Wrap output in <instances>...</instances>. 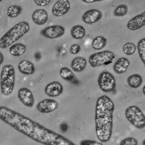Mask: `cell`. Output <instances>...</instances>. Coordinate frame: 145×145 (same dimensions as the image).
I'll return each mask as SVG.
<instances>
[{
	"label": "cell",
	"instance_id": "cell-18",
	"mask_svg": "<svg viewBox=\"0 0 145 145\" xmlns=\"http://www.w3.org/2000/svg\"><path fill=\"white\" fill-rule=\"evenodd\" d=\"M87 65V61L85 57L78 56L75 57L71 62V68L74 72H80L85 69Z\"/></svg>",
	"mask_w": 145,
	"mask_h": 145
},
{
	"label": "cell",
	"instance_id": "cell-35",
	"mask_svg": "<svg viewBox=\"0 0 145 145\" xmlns=\"http://www.w3.org/2000/svg\"><path fill=\"white\" fill-rule=\"evenodd\" d=\"M142 145H145V140H143V142H142Z\"/></svg>",
	"mask_w": 145,
	"mask_h": 145
},
{
	"label": "cell",
	"instance_id": "cell-4",
	"mask_svg": "<svg viewBox=\"0 0 145 145\" xmlns=\"http://www.w3.org/2000/svg\"><path fill=\"white\" fill-rule=\"evenodd\" d=\"M16 72L10 64L5 65L0 74V89L2 94L8 96L12 94L15 88Z\"/></svg>",
	"mask_w": 145,
	"mask_h": 145
},
{
	"label": "cell",
	"instance_id": "cell-34",
	"mask_svg": "<svg viewBox=\"0 0 145 145\" xmlns=\"http://www.w3.org/2000/svg\"><path fill=\"white\" fill-rule=\"evenodd\" d=\"M145 86H143V88H142V92H143V94H144V95H145Z\"/></svg>",
	"mask_w": 145,
	"mask_h": 145
},
{
	"label": "cell",
	"instance_id": "cell-21",
	"mask_svg": "<svg viewBox=\"0 0 145 145\" xmlns=\"http://www.w3.org/2000/svg\"><path fill=\"white\" fill-rule=\"evenodd\" d=\"M70 33L71 36L74 39L76 40L81 39L85 36V29L81 25H75L71 29Z\"/></svg>",
	"mask_w": 145,
	"mask_h": 145
},
{
	"label": "cell",
	"instance_id": "cell-10",
	"mask_svg": "<svg viewBox=\"0 0 145 145\" xmlns=\"http://www.w3.org/2000/svg\"><path fill=\"white\" fill-rule=\"evenodd\" d=\"M18 97L20 101L25 106L32 108L35 103V98L31 91L26 87L18 90Z\"/></svg>",
	"mask_w": 145,
	"mask_h": 145
},
{
	"label": "cell",
	"instance_id": "cell-19",
	"mask_svg": "<svg viewBox=\"0 0 145 145\" xmlns=\"http://www.w3.org/2000/svg\"><path fill=\"white\" fill-rule=\"evenodd\" d=\"M27 50L26 46L22 43H16L11 46L9 51L12 56L19 57L24 54Z\"/></svg>",
	"mask_w": 145,
	"mask_h": 145
},
{
	"label": "cell",
	"instance_id": "cell-36",
	"mask_svg": "<svg viewBox=\"0 0 145 145\" xmlns=\"http://www.w3.org/2000/svg\"><path fill=\"white\" fill-rule=\"evenodd\" d=\"M2 1V0H0V2H1V1Z\"/></svg>",
	"mask_w": 145,
	"mask_h": 145
},
{
	"label": "cell",
	"instance_id": "cell-2",
	"mask_svg": "<svg viewBox=\"0 0 145 145\" xmlns=\"http://www.w3.org/2000/svg\"><path fill=\"white\" fill-rule=\"evenodd\" d=\"M114 104L106 95L97 98L95 107V122L97 136L102 142L109 140L112 133Z\"/></svg>",
	"mask_w": 145,
	"mask_h": 145
},
{
	"label": "cell",
	"instance_id": "cell-28",
	"mask_svg": "<svg viewBox=\"0 0 145 145\" xmlns=\"http://www.w3.org/2000/svg\"><path fill=\"white\" fill-rule=\"evenodd\" d=\"M119 145H138V142L134 137H128L121 140Z\"/></svg>",
	"mask_w": 145,
	"mask_h": 145
},
{
	"label": "cell",
	"instance_id": "cell-3",
	"mask_svg": "<svg viewBox=\"0 0 145 145\" xmlns=\"http://www.w3.org/2000/svg\"><path fill=\"white\" fill-rule=\"evenodd\" d=\"M29 24L27 22H22L14 25L0 38V48L6 49L12 45L19 39L29 32Z\"/></svg>",
	"mask_w": 145,
	"mask_h": 145
},
{
	"label": "cell",
	"instance_id": "cell-5",
	"mask_svg": "<svg viewBox=\"0 0 145 145\" xmlns=\"http://www.w3.org/2000/svg\"><path fill=\"white\" fill-rule=\"evenodd\" d=\"M125 115L127 120L135 128L139 129L145 128V114L137 106H128L125 111Z\"/></svg>",
	"mask_w": 145,
	"mask_h": 145
},
{
	"label": "cell",
	"instance_id": "cell-22",
	"mask_svg": "<svg viewBox=\"0 0 145 145\" xmlns=\"http://www.w3.org/2000/svg\"><path fill=\"white\" fill-rule=\"evenodd\" d=\"M107 44V39L103 36H98L92 40L91 46L96 50H102L105 47Z\"/></svg>",
	"mask_w": 145,
	"mask_h": 145
},
{
	"label": "cell",
	"instance_id": "cell-29",
	"mask_svg": "<svg viewBox=\"0 0 145 145\" xmlns=\"http://www.w3.org/2000/svg\"><path fill=\"white\" fill-rule=\"evenodd\" d=\"M81 50L80 45L78 44H74L72 45L70 47L69 51L70 53L73 55L78 54Z\"/></svg>",
	"mask_w": 145,
	"mask_h": 145
},
{
	"label": "cell",
	"instance_id": "cell-20",
	"mask_svg": "<svg viewBox=\"0 0 145 145\" xmlns=\"http://www.w3.org/2000/svg\"><path fill=\"white\" fill-rule=\"evenodd\" d=\"M143 81L142 77L140 74H135L129 76L127 79L128 85L133 88L137 89L141 85Z\"/></svg>",
	"mask_w": 145,
	"mask_h": 145
},
{
	"label": "cell",
	"instance_id": "cell-14",
	"mask_svg": "<svg viewBox=\"0 0 145 145\" xmlns=\"http://www.w3.org/2000/svg\"><path fill=\"white\" fill-rule=\"evenodd\" d=\"M145 12L137 15L128 22L127 27L132 31L140 29L145 25Z\"/></svg>",
	"mask_w": 145,
	"mask_h": 145
},
{
	"label": "cell",
	"instance_id": "cell-26",
	"mask_svg": "<svg viewBox=\"0 0 145 145\" xmlns=\"http://www.w3.org/2000/svg\"><path fill=\"white\" fill-rule=\"evenodd\" d=\"M128 7L125 5L118 6L113 12V15L116 17H123L128 13Z\"/></svg>",
	"mask_w": 145,
	"mask_h": 145
},
{
	"label": "cell",
	"instance_id": "cell-6",
	"mask_svg": "<svg viewBox=\"0 0 145 145\" xmlns=\"http://www.w3.org/2000/svg\"><path fill=\"white\" fill-rule=\"evenodd\" d=\"M115 57L113 52L109 50L96 52L90 56L89 63L92 67H97L111 62Z\"/></svg>",
	"mask_w": 145,
	"mask_h": 145
},
{
	"label": "cell",
	"instance_id": "cell-25",
	"mask_svg": "<svg viewBox=\"0 0 145 145\" xmlns=\"http://www.w3.org/2000/svg\"><path fill=\"white\" fill-rule=\"evenodd\" d=\"M137 50H138V54L143 64H145V39H142L140 40L138 43L137 45Z\"/></svg>",
	"mask_w": 145,
	"mask_h": 145
},
{
	"label": "cell",
	"instance_id": "cell-7",
	"mask_svg": "<svg viewBox=\"0 0 145 145\" xmlns=\"http://www.w3.org/2000/svg\"><path fill=\"white\" fill-rule=\"evenodd\" d=\"M97 84L100 89L106 93L112 91L116 88V80L114 76L107 71H104L100 74L97 79Z\"/></svg>",
	"mask_w": 145,
	"mask_h": 145
},
{
	"label": "cell",
	"instance_id": "cell-33",
	"mask_svg": "<svg viewBox=\"0 0 145 145\" xmlns=\"http://www.w3.org/2000/svg\"><path fill=\"white\" fill-rule=\"evenodd\" d=\"M4 60H5V57H4V55L0 52V65H1L4 62Z\"/></svg>",
	"mask_w": 145,
	"mask_h": 145
},
{
	"label": "cell",
	"instance_id": "cell-27",
	"mask_svg": "<svg viewBox=\"0 0 145 145\" xmlns=\"http://www.w3.org/2000/svg\"><path fill=\"white\" fill-rule=\"evenodd\" d=\"M136 46L134 43L128 42L125 43L123 47L124 53L127 56H131L135 52Z\"/></svg>",
	"mask_w": 145,
	"mask_h": 145
},
{
	"label": "cell",
	"instance_id": "cell-9",
	"mask_svg": "<svg viewBox=\"0 0 145 145\" xmlns=\"http://www.w3.org/2000/svg\"><path fill=\"white\" fill-rule=\"evenodd\" d=\"M59 107L58 102L56 100L46 99L40 101L36 105L37 110L42 114H49L54 112Z\"/></svg>",
	"mask_w": 145,
	"mask_h": 145
},
{
	"label": "cell",
	"instance_id": "cell-15",
	"mask_svg": "<svg viewBox=\"0 0 145 145\" xmlns=\"http://www.w3.org/2000/svg\"><path fill=\"white\" fill-rule=\"evenodd\" d=\"M33 22L39 26L44 25L48 20V14L46 10L43 9L35 10L32 14Z\"/></svg>",
	"mask_w": 145,
	"mask_h": 145
},
{
	"label": "cell",
	"instance_id": "cell-1",
	"mask_svg": "<svg viewBox=\"0 0 145 145\" xmlns=\"http://www.w3.org/2000/svg\"><path fill=\"white\" fill-rule=\"evenodd\" d=\"M0 120L17 131L44 145H76L63 136L7 107L0 106Z\"/></svg>",
	"mask_w": 145,
	"mask_h": 145
},
{
	"label": "cell",
	"instance_id": "cell-17",
	"mask_svg": "<svg viewBox=\"0 0 145 145\" xmlns=\"http://www.w3.org/2000/svg\"><path fill=\"white\" fill-rule=\"evenodd\" d=\"M18 68L21 73L25 75H31L34 73L35 71L33 63L28 60L21 61L18 64Z\"/></svg>",
	"mask_w": 145,
	"mask_h": 145
},
{
	"label": "cell",
	"instance_id": "cell-8",
	"mask_svg": "<svg viewBox=\"0 0 145 145\" xmlns=\"http://www.w3.org/2000/svg\"><path fill=\"white\" fill-rule=\"evenodd\" d=\"M65 29L60 25H52L43 29L40 33L43 37L49 39H56L60 38L64 35Z\"/></svg>",
	"mask_w": 145,
	"mask_h": 145
},
{
	"label": "cell",
	"instance_id": "cell-31",
	"mask_svg": "<svg viewBox=\"0 0 145 145\" xmlns=\"http://www.w3.org/2000/svg\"><path fill=\"white\" fill-rule=\"evenodd\" d=\"M34 2L39 6L45 7L48 5L50 4L51 1L50 0H34Z\"/></svg>",
	"mask_w": 145,
	"mask_h": 145
},
{
	"label": "cell",
	"instance_id": "cell-13",
	"mask_svg": "<svg viewBox=\"0 0 145 145\" xmlns=\"http://www.w3.org/2000/svg\"><path fill=\"white\" fill-rule=\"evenodd\" d=\"M45 93L50 97H54L60 96L63 91L62 85L58 81H53L45 87Z\"/></svg>",
	"mask_w": 145,
	"mask_h": 145
},
{
	"label": "cell",
	"instance_id": "cell-12",
	"mask_svg": "<svg viewBox=\"0 0 145 145\" xmlns=\"http://www.w3.org/2000/svg\"><path fill=\"white\" fill-rule=\"evenodd\" d=\"M102 12L97 9H91L84 12L82 20L84 23L92 24L99 22L102 18Z\"/></svg>",
	"mask_w": 145,
	"mask_h": 145
},
{
	"label": "cell",
	"instance_id": "cell-23",
	"mask_svg": "<svg viewBox=\"0 0 145 145\" xmlns=\"http://www.w3.org/2000/svg\"><path fill=\"white\" fill-rule=\"evenodd\" d=\"M22 11V8L20 6L13 5L8 7L7 10V14L9 17L16 18L21 15Z\"/></svg>",
	"mask_w": 145,
	"mask_h": 145
},
{
	"label": "cell",
	"instance_id": "cell-16",
	"mask_svg": "<svg viewBox=\"0 0 145 145\" xmlns=\"http://www.w3.org/2000/svg\"><path fill=\"white\" fill-rule=\"evenodd\" d=\"M129 61L125 57L118 58L113 65L114 71L118 74H122L125 72L129 67Z\"/></svg>",
	"mask_w": 145,
	"mask_h": 145
},
{
	"label": "cell",
	"instance_id": "cell-11",
	"mask_svg": "<svg viewBox=\"0 0 145 145\" xmlns=\"http://www.w3.org/2000/svg\"><path fill=\"white\" fill-rule=\"evenodd\" d=\"M70 9L68 0H59L54 4L52 9V14L56 17H61L67 14Z\"/></svg>",
	"mask_w": 145,
	"mask_h": 145
},
{
	"label": "cell",
	"instance_id": "cell-24",
	"mask_svg": "<svg viewBox=\"0 0 145 145\" xmlns=\"http://www.w3.org/2000/svg\"><path fill=\"white\" fill-rule=\"evenodd\" d=\"M60 75L62 78L66 81H72L74 78L72 71L66 67H63L60 69Z\"/></svg>",
	"mask_w": 145,
	"mask_h": 145
},
{
	"label": "cell",
	"instance_id": "cell-32",
	"mask_svg": "<svg viewBox=\"0 0 145 145\" xmlns=\"http://www.w3.org/2000/svg\"><path fill=\"white\" fill-rule=\"evenodd\" d=\"M101 1H102L101 0H82L83 2H84L85 3H87V4L95 3V2Z\"/></svg>",
	"mask_w": 145,
	"mask_h": 145
},
{
	"label": "cell",
	"instance_id": "cell-30",
	"mask_svg": "<svg viewBox=\"0 0 145 145\" xmlns=\"http://www.w3.org/2000/svg\"><path fill=\"white\" fill-rule=\"evenodd\" d=\"M80 145H103L102 142L90 140H84L80 142Z\"/></svg>",
	"mask_w": 145,
	"mask_h": 145
}]
</instances>
